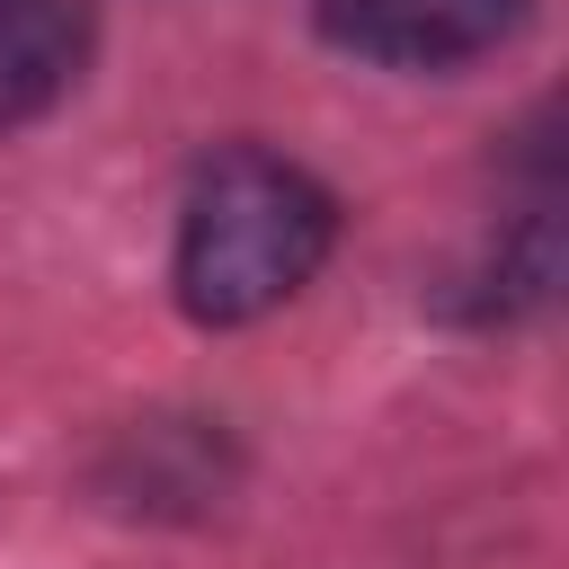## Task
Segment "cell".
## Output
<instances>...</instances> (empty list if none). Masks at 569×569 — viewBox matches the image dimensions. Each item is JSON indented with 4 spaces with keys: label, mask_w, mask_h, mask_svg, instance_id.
I'll return each mask as SVG.
<instances>
[{
    "label": "cell",
    "mask_w": 569,
    "mask_h": 569,
    "mask_svg": "<svg viewBox=\"0 0 569 569\" xmlns=\"http://www.w3.org/2000/svg\"><path fill=\"white\" fill-rule=\"evenodd\" d=\"M338 240V204L311 169L276 151H213L178 213V302L213 329L276 311L311 284V267Z\"/></svg>",
    "instance_id": "obj_1"
},
{
    "label": "cell",
    "mask_w": 569,
    "mask_h": 569,
    "mask_svg": "<svg viewBox=\"0 0 569 569\" xmlns=\"http://www.w3.org/2000/svg\"><path fill=\"white\" fill-rule=\"evenodd\" d=\"M525 18V0H320V27L365 53V62H400V71H445L489 53L507 27Z\"/></svg>",
    "instance_id": "obj_2"
},
{
    "label": "cell",
    "mask_w": 569,
    "mask_h": 569,
    "mask_svg": "<svg viewBox=\"0 0 569 569\" xmlns=\"http://www.w3.org/2000/svg\"><path fill=\"white\" fill-rule=\"evenodd\" d=\"M89 36H98L89 0H0V133L44 116L80 80Z\"/></svg>",
    "instance_id": "obj_3"
}]
</instances>
